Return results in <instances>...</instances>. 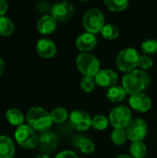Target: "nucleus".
Segmentation results:
<instances>
[{
    "label": "nucleus",
    "mask_w": 157,
    "mask_h": 158,
    "mask_svg": "<svg viewBox=\"0 0 157 158\" xmlns=\"http://www.w3.org/2000/svg\"><path fill=\"white\" fill-rule=\"evenodd\" d=\"M56 158H79L77 154L73 151L70 150H65L60 152L59 154H57V156Z\"/></svg>",
    "instance_id": "7c9ffc66"
},
{
    "label": "nucleus",
    "mask_w": 157,
    "mask_h": 158,
    "mask_svg": "<svg viewBox=\"0 0 157 158\" xmlns=\"http://www.w3.org/2000/svg\"><path fill=\"white\" fill-rule=\"evenodd\" d=\"M130 152L133 158H144L147 154V147L143 142H134L130 147Z\"/></svg>",
    "instance_id": "aec40b11"
},
{
    "label": "nucleus",
    "mask_w": 157,
    "mask_h": 158,
    "mask_svg": "<svg viewBox=\"0 0 157 158\" xmlns=\"http://www.w3.org/2000/svg\"><path fill=\"white\" fill-rule=\"evenodd\" d=\"M104 4L106 6V7L114 12H119L125 10L129 6L128 0H105L104 1Z\"/></svg>",
    "instance_id": "5701e85b"
},
{
    "label": "nucleus",
    "mask_w": 157,
    "mask_h": 158,
    "mask_svg": "<svg viewBox=\"0 0 157 158\" xmlns=\"http://www.w3.org/2000/svg\"><path fill=\"white\" fill-rule=\"evenodd\" d=\"M78 69L83 76L95 77L100 69L99 59L91 53H81L76 58Z\"/></svg>",
    "instance_id": "20e7f679"
},
{
    "label": "nucleus",
    "mask_w": 157,
    "mask_h": 158,
    "mask_svg": "<svg viewBox=\"0 0 157 158\" xmlns=\"http://www.w3.org/2000/svg\"><path fill=\"white\" fill-rule=\"evenodd\" d=\"M126 94L127 93L124 90V88L118 85L108 88L106 91V97L108 98V100H110L113 103H118L123 101L125 99Z\"/></svg>",
    "instance_id": "a211bd4d"
},
{
    "label": "nucleus",
    "mask_w": 157,
    "mask_h": 158,
    "mask_svg": "<svg viewBox=\"0 0 157 158\" xmlns=\"http://www.w3.org/2000/svg\"><path fill=\"white\" fill-rule=\"evenodd\" d=\"M111 139L112 142L117 145L124 144L128 140L126 129H114L111 133Z\"/></svg>",
    "instance_id": "a878e982"
},
{
    "label": "nucleus",
    "mask_w": 157,
    "mask_h": 158,
    "mask_svg": "<svg viewBox=\"0 0 157 158\" xmlns=\"http://www.w3.org/2000/svg\"><path fill=\"white\" fill-rule=\"evenodd\" d=\"M14 31L13 21L6 17H0V35L9 36Z\"/></svg>",
    "instance_id": "393cba45"
},
{
    "label": "nucleus",
    "mask_w": 157,
    "mask_h": 158,
    "mask_svg": "<svg viewBox=\"0 0 157 158\" xmlns=\"http://www.w3.org/2000/svg\"><path fill=\"white\" fill-rule=\"evenodd\" d=\"M97 44V38L94 34L90 32H83L76 39V47L81 53H90Z\"/></svg>",
    "instance_id": "ddd939ff"
},
{
    "label": "nucleus",
    "mask_w": 157,
    "mask_h": 158,
    "mask_svg": "<svg viewBox=\"0 0 157 158\" xmlns=\"http://www.w3.org/2000/svg\"><path fill=\"white\" fill-rule=\"evenodd\" d=\"M142 50L145 55H153L157 52V41L155 39H146L142 43Z\"/></svg>",
    "instance_id": "cd10ccee"
},
{
    "label": "nucleus",
    "mask_w": 157,
    "mask_h": 158,
    "mask_svg": "<svg viewBox=\"0 0 157 158\" xmlns=\"http://www.w3.org/2000/svg\"><path fill=\"white\" fill-rule=\"evenodd\" d=\"M117 158H133L131 156H128V155H120L118 156H117Z\"/></svg>",
    "instance_id": "72a5a7b5"
},
{
    "label": "nucleus",
    "mask_w": 157,
    "mask_h": 158,
    "mask_svg": "<svg viewBox=\"0 0 157 158\" xmlns=\"http://www.w3.org/2000/svg\"><path fill=\"white\" fill-rule=\"evenodd\" d=\"M6 118L11 125L21 126L24 121V116L22 112L17 108H10L6 111Z\"/></svg>",
    "instance_id": "6ab92c4d"
},
{
    "label": "nucleus",
    "mask_w": 157,
    "mask_h": 158,
    "mask_svg": "<svg viewBox=\"0 0 157 158\" xmlns=\"http://www.w3.org/2000/svg\"><path fill=\"white\" fill-rule=\"evenodd\" d=\"M57 143H58L57 136L55 133L48 132V131L41 134V136L39 137V141H38L40 150L43 153H44V155L53 152L56 148Z\"/></svg>",
    "instance_id": "4468645a"
},
{
    "label": "nucleus",
    "mask_w": 157,
    "mask_h": 158,
    "mask_svg": "<svg viewBox=\"0 0 157 158\" xmlns=\"http://www.w3.org/2000/svg\"><path fill=\"white\" fill-rule=\"evenodd\" d=\"M154 65L153 59L147 56V55H143V56H140L139 58V62H138V67L142 69V70H146V69H150Z\"/></svg>",
    "instance_id": "c756f323"
},
{
    "label": "nucleus",
    "mask_w": 157,
    "mask_h": 158,
    "mask_svg": "<svg viewBox=\"0 0 157 158\" xmlns=\"http://www.w3.org/2000/svg\"><path fill=\"white\" fill-rule=\"evenodd\" d=\"M50 116H51L53 122L57 123V124L65 122L68 118V111L64 107H56L50 112Z\"/></svg>",
    "instance_id": "b1692460"
},
{
    "label": "nucleus",
    "mask_w": 157,
    "mask_h": 158,
    "mask_svg": "<svg viewBox=\"0 0 157 158\" xmlns=\"http://www.w3.org/2000/svg\"><path fill=\"white\" fill-rule=\"evenodd\" d=\"M27 122L31 128L40 132H47L53 124L50 113L42 107H32L27 113Z\"/></svg>",
    "instance_id": "f03ea898"
},
{
    "label": "nucleus",
    "mask_w": 157,
    "mask_h": 158,
    "mask_svg": "<svg viewBox=\"0 0 157 158\" xmlns=\"http://www.w3.org/2000/svg\"><path fill=\"white\" fill-rule=\"evenodd\" d=\"M70 125L79 131H85L92 127L91 116L83 110H73L69 114Z\"/></svg>",
    "instance_id": "1a4fd4ad"
},
{
    "label": "nucleus",
    "mask_w": 157,
    "mask_h": 158,
    "mask_svg": "<svg viewBox=\"0 0 157 158\" xmlns=\"http://www.w3.org/2000/svg\"><path fill=\"white\" fill-rule=\"evenodd\" d=\"M126 132L128 139L132 143L142 142L148 133L147 123L140 118H132L126 128Z\"/></svg>",
    "instance_id": "6e6552de"
},
{
    "label": "nucleus",
    "mask_w": 157,
    "mask_h": 158,
    "mask_svg": "<svg viewBox=\"0 0 157 158\" xmlns=\"http://www.w3.org/2000/svg\"><path fill=\"white\" fill-rule=\"evenodd\" d=\"M74 11L75 8L73 5L66 1L57 2L51 7L52 17L56 20L59 21H66L71 19L74 14Z\"/></svg>",
    "instance_id": "9d476101"
},
{
    "label": "nucleus",
    "mask_w": 157,
    "mask_h": 158,
    "mask_svg": "<svg viewBox=\"0 0 157 158\" xmlns=\"http://www.w3.org/2000/svg\"><path fill=\"white\" fill-rule=\"evenodd\" d=\"M81 89L86 93H91L93 91V89L96 86V82L93 77H88V76H83V78L81 80L80 82Z\"/></svg>",
    "instance_id": "c85d7f7f"
},
{
    "label": "nucleus",
    "mask_w": 157,
    "mask_h": 158,
    "mask_svg": "<svg viewBox=\"0 0 157 158\" xmlns=\"http://www.w3.org/2000/svg\"><path fill=\"white\" fill-rule=\"evenodd\" d=\"M4 69H5V63H4L3 59L0 57V76H1L2 73L4 72Z\"/></svg>",
    "instance_id": "473e14b6"
},
{
    "label": "nucleus",
    "mask_w": 157,
    "mask_h": 158,
    "mask_svg": "<svg viewBox=\"0 0 157 158\" xmlns=\"http://www.w3.org/2000/svg\"><path fill=\"white\" fill-rule=\"evenodd\" d=\"M149 74L142 69H134L127 72L122 78V87L127 94L132 95L143 93L150 84Z\"/></svg>",
    "instance_id": "f257e3e1"
},
{
    "label": "nucleus",
    "mask_w": 157,
    "mask_h": 158,
    "mask_svg": "<svg viewBox=\"0 0 157 158\" xmlns=\"http://www.w3.org/2000/svg\"><path fill=\"white\" fill-rule=\"evenodd\" d=\"M131 111L126 106L114 107L109 114V122L115 129H126L131 121Z\"/></svg>",
    "instance_id": "0eeeda50"
},
{
    "label": "nucleus",
    "mask_w": 157,
    "mask_h": 158,
    "mask_svg": "<svg viewBox=\"0 0 157 158\" xmlns=\"http://www.w3.org/2000/svg\"><path fill=\"white\" fill-rule=\"evenodd\" d=\"M36 158H51L49 157L48 156H46V155H41V156H38Z\"/></svg>",
    "instance_id": "f704fd0d"
},
{
    "label": "nucleus",
    "mask_w": 157,
    "mask_h": 158,
    "mask_svg": "<svg viewBox=\"0 0 157 158\" xmlns=\"http://www.w3.org/2000/svg\"><path fill=\"white\" fill-rule=\"evenodd\" d=\"M95 82L98 86L103 88H111L116 86L118 81V76L117 72L112 69H101L94 77Z\"/></svg>",
    "instance_id": "f8f14e48"
},
{
    "label": "nucleus",
    "mask_w": 157,
    "mask_h": 158,
    "mask_svg": "<svg viewBox=\"0 0 157 158\" xmlns=\"http://www.w3.org/2000/svg\"><path fill=\"white\" fill-rule=\"evenodd\" d=\"M36 51L40 56L43 58H51L56 54V46L53 41L43 38L37 42Z\"/></svg>",
    "instance_id": "2eb2a0df"
},
{
    "label": "nucleus",
    "mask_w": 157,
    "mask_h": 158,
    "mask_svg": "<svg viewBox=\"0 0 157 158\" xmlns=\"http://www.w3.org/2000/svg\"><path fill=\"white\" fill-rule=\"evenodd\" d=\"M56 20L49 15L41 17L37 21V30L40 33L47 35L53 33L56 29Z\"/></svg>",
    "instance_id": "dca6fc26"
},
{
    "label": "nucleus",
    "mask_w": 157,
    "mask_h": 158,
    "mask_svg": "<svg viewBox=\"0 0 157 158\" xmlns=\"http://www.w3.org/2000/svg\"><path fill=\"white\" fill-rule=\"evenodd\" d=\"M129 103L132 109L140 113H146L152 107L151 98L143 93L130 95Z\"/></svg>",
    "instance_id": "9b49d317"
},
{
    "label": "nucleus",
    "mask_w": 157,
    "mask_h": 158,
    "mask_svg": "<svg viewBox=\"0 0 157 158\" xmlns=\"http://www.w3.org/2000/svg\"><path fill=\"white\" fill-rule=\"evenodd\" d=\"M7 10V3L4 0H0V17H3V15Z\"/></svg>",
    "instance_id": "2f4dec72"
},
{
    "label": "nucleus",
    "mask_w": 157,
    "mask_h": 158,
    "mask_svg": "<svg viewBox=\"0 0 157 158\" xmlns=\"http://www.w3.org/2000/svg\"><path fill=\"white\" fill-rule=\"evenodd\" d=\"M15 154V146L10 138L0 136V158H12Z\"/></svg>",
    "instance_id": "f3484780"
},
{
    "label": "nucleus",
    "mask_w": 157,
    "mask_h": 158,
    "mask_svg": "<svg viewBox=\"0 0 157 158\" xmlns=\"http://www.w3.org/2000/svg\"><path fill=\"white\" fill-rule=\"evenodd\" d=\"M109 123V119L103 115H97L92 118V127L97 131L105 130L108 127Z\"/></svg>",
    "instance_id": "bb28decb"
},
{
    "label": "nucleus",
    "mask_w": 157,
    "mask_h": 158,
    "mask_svg": "<svg viewBox=\"0 0 157 158\" xmlns=\"http://www.w3.org/2000/svg\"><path fill=\"white\" fill-rule=\"evenodd\" d=\"M140 55L136 49L127 47L121 50L116 58V64L119 70L124 72H130L134 70L138 67Z\"/></svg>",
    "instance_id": "39448f33"
},
{
    "label": "nucleus",
    "mask_w": 157,
    "mask_h": 158,
    "mask_svg": "<svg viewBox=\"0 0 157 158\" xmlns=\"http://www.w3.org/2000/svg\"><path fill=\"white\" fill-rule=\"evenodd\" d=\"M75 145L83 153V154H86V155H90L92 153H93L94 149H95V144L94 143L90 140V139H87V138H80L78 140V142L75 143Z\"/></svg>",
    "instance_id": "4be33fe9"
},
{
    "label": "nucleus",
    "mask_w": 157,
    "mask_h": 158,
    "mask_svg": "<svg viewBox=\"0 0 157 158\" xmlns=\"http://www.w3.org/2000/svg\"><path fill=\"white\" fill-rule=\"evenodd\" d=\"M82 25L87 32H101L105 24V16L103 12L96 7L89 8L82 17Z\"/></svg>",
    "instance_id": "7ed1b4c3"
},
{
    "label": "nucleus",
    "mask_w": 157,
    "mask_h": 158,
    "mask_svg": "<svg viewBox=\"0 0 157 158\" xmlns=\"http://www.w3.org/2000/svg\"><path fill=\"white\" fill-rule=\"evenodd\" d=\"M101 34L102 36L105 39V40H115L118 37L119 35V30L118 28L111 23H107L104 26V28L101 31Z\"/></svg>",
    "instance_id": "412c9836"
},
{
    "label": "nucleus",
    "mask_w": 157,
    "mask_h": 158,
    "mask_svg": "<svg viewBox=\"0 0 157 158\" xmlns=\"http://www.w3.org/2000/svg\"><path fill=\"white\" fill-rule=\"evenodd\" d=\"M15 139L17 143L25 149H32L36 147L39 141L34 130L27 125L18 127L15 132Z\"/></svg>",
    "instance_id": "423d86ee"
}]
</instances>
